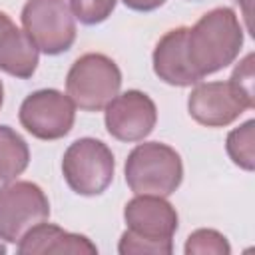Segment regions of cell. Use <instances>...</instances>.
Instances as JSON below:
<instances>
[{
  "label": "cell",
  "instance_id": "1",
  "mask_svg": "<svg viewBox=\"0 0 255 255\" xmlns=\"http://www.w3.org/2000/svg\"><path fill=\"white\" fill-rule=\"evenodd\" d=\"M243 44V30L233 10L215 8L199 18L193 28H187L185 54L193 74L201 80L229 66Z\"/></svg>",
  "mask_w": 255,
  "mask_h": 255
},
{
  "label": "cell",
  "instance_id": "2",
  "mask_svg": "<svg viewBox=\"0 0 255 255\" xmlns=\"http://www.w3.org/2000/svg\"><path fill=\"white\" fill-rule=\"evenodd\" d=\"M129 231L122 235L120 253H171V235L177 229L175 209L157 195H137L124 211Z\"/></svg>",
  "mask_w": 255,
  "mask_h": 255
},
{
  "label": "cell",
  "instance_id": "3",
  "mask_svg": "<svg viewBox=\"0 0 255 255\" xmlns=\"http://www.w3.org/2000/svg\"><path fill=\"white\" fill-rule=\"evenodd\" d=\"M183 167L175 149L149 141L131 149L126 161V181L135 195H171L181 183Z\"/></svg>",
  "mask_w": 255,
  "mask_h": 255
},
{
  "label": "cell",
  "instance_id": "4",
  "mask_svg": "<svg viewBox=\"0 0 255 255\" xmlns=\"http://www.w3.org/2000/svg\"><path fill=\"white\" fill-rule=\"evenodd\" d=\"M120 86V68L104 54H86L78 58L66 78L70 100L86 112L104 110L118 96Z\"/></svg>",
  "mask_w": 255,
  "mask_h": 255
},
{
  "label": "cell",
  "instance_id": "5",
  "mask_svg": "<svg viewBox=\"0 0 255 255\" xmlns=\"http://www.w3.org/2000/svg\"><path fill=\"white\" fill-rule=\"evenodd\" d=\"M114 155L110 147L94 137L74 141L62 159L68 185L80 195H100L114 179Z\"/></svg>",
  "mask_w": 255,
  "mask_h": 255
},
{
  "label": "cell",
  "instance_id": "6",
  "mask_svg": "<svg viewBox=\"0 0 255 255\" xmlns=\"http://www.w3.org/2000/svg\"><path fill=\"white\" fill-rule=\"evenodd\" d=\"M22 26L36 48L48 56L70 50L76 40L74 14L66 0H28L22 10Z\"/></svg>",
  "mask_w": 255,
  "mask_h": 255
},
{
  "label": "cell",
  "instance_id": "7",
  "mask_svg": "<svg viewBox=\"0 0 255 255\" xmlns=\"http://www.w3.org/2000/svg\"><path fill=\"white\" fill-rule=\"evenodd\" d=\"M50 215L44 191L32 181H14L0 187V239L20 243V239Z\"/></svg>",
  "mask_w": 255,
  "mask_h": 255
},
{
  "label": "cell",
  "instance_id": "8",
  "mask_svg": "<svg viewBox=\"0 0 255 255\" xmlns=\"http://www.w3.org/2000/svg\"><path fill=\"white\" fill-rule=\"evenodd\" d=\"M20 124L40 139L64 137L74 126V102L56 90L34 92L20 106Z\"/></svg>",
  "mask_w": 255,
  "mask_h": 255
},
{
  "label": "cell",
  "instance_id": "9",
  "mask_svg": "<svg viewBox=\"0 0 255 255\" xmlns=\"http://www.w3.org/2000/svg\"><path fill=\"white\" fill-rule=\"evenodd\" d=\"M157 120L155 104L147 94L129 90L106 106V128L120 141H139L151 133Z\"/></svg>",
  "mask_w": 255,
  "mask_h": 255
},
{
  "label": "cell",
  "instance_id": "10",
  "mask_svg": "<svg viewBox=\"0 0 255 255\" xmlns=\"http://www.w3.org/2000/svg\"><path fill=\"white\" fill-rule=\"evenodd\" d=\"M189 114L195 122L207 128H221L239 118L245 110V102L233 92L229 82H207L199 84L187 102Z\"/></svg>",
  "mask_w": 255,
  "mask_h": 255
},
{
  "label": "cell",
  "instance_id": "11",
  "mask_svg": "<svg viewBox=\"0 0 255 255\" xmlns=\"http://www.w3.org/2000/svg\"><path fill=\"white\" fill-rule=\"evenodd\" d=\"M22 255H50V253H74V255H94L98 253L96 245L76 233H68L50 223H38L32 227L18 245Z\"/></svg>",
  "mask_w": 255,
  "mask_h": 255
},
{
  "label": "cell",
  "instance_id": "12",
  "mask_svg": "<svg viewBox=\"0 0 255 255\" xmlns=\"http://www.w3.org/2000/svg\"><path fill=\"white\" fill-rule=\"evenodd\" d=\"M185 36L187 28L169 30L155 46L153 52V70L165 84L171 86H191L199 78L193 74L187 54H185Z\"/></svg>",
  "mask_w": 255,
  "mask_h": 255
},
{
  "label": "cell",
  "instance_id": "13",
  "mask_svg": "<svg viewBox=\"0 0 255 255\" xmlns=\"http://www.w3.org/2000/svg\"><path fill=\"white\" fill-rule=\"evenodd\" d=\"M38 66V48L24 30L14 22L0 34V70L16 76L30 78Z\"/></svg>",
  "mask_w": 255,
  "mask_h": 255
},
{
  "label": "cell",
  "instance_id": "14",
  "mask_svg": "<svg viewBox=\"0 0 255 255\" xmlns=\"http://www.w3.org/2000/svg\"><path fill=\"white\" fill-rule=\"evenodd\" d=\"M30 161V151L22 135L12 128L0 126V181H12L18 177Z\"/></svg>",
  "mask_w": 255,
  "mask_h": 255
},
{
  "label": "cell",
  "instance_id": "15",
  "mask_svg": "<svg viewBox=\"0 0 255 255\" xmlns=\"http://www.w3.org/2000/svg\"><path fill=\"white\" fill-rule=\"evenodd\" d=\"M253 129H255V122L249 120L245 122L241 128L233 129L227 135V153L233 159V163H237L239 167L251 171L255 167V145H253Z\"/></svg>",
  "mask_w": 255,
  "mask_h": 255
},
{
  "label": "cell",
  "instance_id": "16",
  "mask_svg": "<svg viewBox=\"0 0 255 255\" xmlns=\"http://www.w3.org/2000/svg\"><path fill=\"white\" fill-rule=\"evenodd\" d=\"M185 253H211V255H227L229 253V245L225 241V237L213 229H199L195 233L189 235L187 245H185Z\"/></svg>",
  "mask_w": 255,
  "mask_h": 255
},
{
  "label": "cell",
  "instance_id": "17",
  "mask_svg": "<svg viewBox=\"0 0 255 255\" xmlns=\"http://www.w3.org/2000/svg\"><path fill=\"white\" fill-rule=\"evenodd\" d=\"M116 8V0H70L72 14L82 24H100L104 22Z\"/></svg>",
  "mask_w": 255,
  "mask_h": 255
},
{
  "label": "cell",
  "instance_id": "18",
  "mask_svg": "<svg viewBox=\"0 0 255 255\" xmlns=\"http://www.w3.org/2000/svg\"><path fill=\"white\" fill-rule=\"evenodd\" d=\"M233 92L245 102V106L251 110L255 106V94H253V54H247L245 60L237 66L229 80Z\"/></svg>",
  "mask_w": 255,
  "mask_h": 255
},
{
  "label": "cell",
  "instance_id": "19",
  "mask_svg": "<svg viewBox=\"0 0 255 255\" xmlns=\"http://www.w3.org/2000/svg\"><path fill=\"white\" fill-rule=\"evenodd\" d=\"M165 0H124V4L131 10H139V12H149V10H155L163 4Z\"/></svg>",
  "mask_w": 255,
  "mask_h": 255
},
{
  "label": "cell",
  "instance_id": "20",
  "mask_svg": "<svg viewBox=\"0 0 255 255\" xmlns=\"http://www.w3.org/2000/svg\"><path fill=\"white\" fill-rule=\"evenodd\" d=\"M10 24H12V20H10V18H8L4 12H0V34H2V32H4V30L10 26Z\"/></svg>",
  "mask_w": 255,
  "mask_h": 255
},
{
  "label": "cell",
  "instance_id": "21",
  "mask_svg": "<svg viewBox=\"0 0 255 255\" xmlns=\"http://www.w3.org/2000/svg\"><path fill=\"white\" fill-rule=\"evenodd\" d=\"M2 96H4V90H2V82H0V106H2Z\"/></svg>",
  "mask_w": 255,
  "mask_h": 255
},
{
  "label": "cell",
  "instance_id": "22",
  "mask_svg": "<svg viewBox=\"0 0 255 255\" xmlns=\"http://www.w3.org/2000/svg\"><path fill=\"white\" fill-rule=\"evenodd\" d=\"M2 253H6V247H4L2 243H0V255H2Z\"/></svg>",
  "mask_w": 255,
  "mask_h": 255
}]
</instances>
